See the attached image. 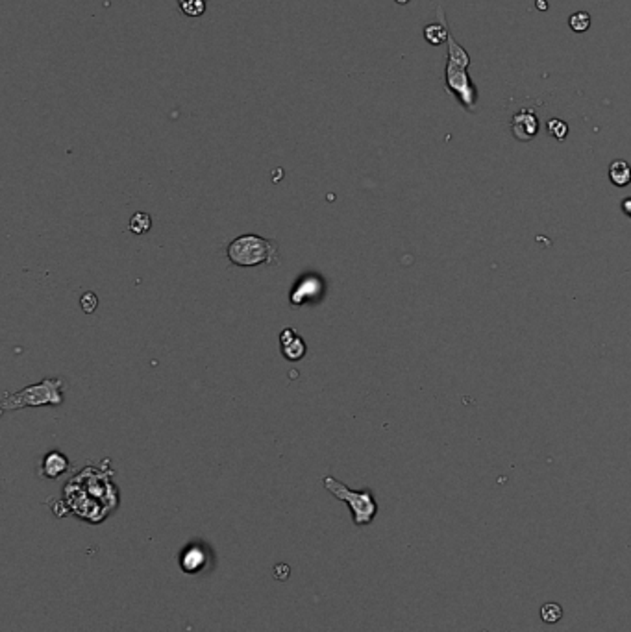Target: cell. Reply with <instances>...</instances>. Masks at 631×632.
I'll list each match as a JSON object with an SVG mask.
<instances>
[{"instance_id":"cell-1","label":"cell","mask_w":631,"mask_h":632,"mask_svg":"<svg viewBox=\"0 0 631 632\" xmlns=\"http://www.w3.org/2000/svg\"><path fill=\"white\" fill-rule=\"evenodd\" d=\"M109 460L102 466L87 464L65 486V503L81 520L98 523L119 503V490L113 485Z\"/></svg>"},{"instance_id":"cell-2","label":"cell","mask_w":631,"mask_h":632,"mask_svg":"<svg viewBox=\"0 0 631 632\" xmlns=\"http://www.w3.org/2000/svg\"><path fill=\"white\" fill-rule=\"evenodd\" d=\"M63 403V379L46 377L36 384L25 386L17 392L2 396V412L28 409V407H60Z\"/></svg>"},{"instance_id":"cell-3","label":"cell","mask_w":631,"mask_h":632,"mask_svg":"<svg viewBox=\"0 0 631 632\" xmlns=\"http://www.w3.org/2000/svg\"><path fill=\"white\" fill-rule=\"evenodd\" d=\"M226 255H228L230 263L235 267H243V269L261 267V264H276L280 259L278 246L272 241L260 237V235H252V233L234 238L228 244Z\"/></svg>"},{"instance_id":"cell-4","label":"cell","mask_w":631,"mask_h":632,"mask_svg":"<svg viewBox=\"0 0 631 632\" xmlns=\"http://www.w3.org/2000/svg\"><path fill=\"white\" fill-rule=\"evenodd\" d=\"M322 485H324V488L330 492L331 496L345 501L346 505H348L356 525H368L374 520L378 512V503L371 490H350L345 483L330 476L322 479Z\"/></svg>"},{"instance_id":"cell-5","label":"cell","mask_w":631,"mask_h":632,"mask_svg":"<svg viewBox=\"0 0 631 632\" xmlns=\"http://www.w3.org/2000/svg\"><path fill=\"white\" fill-rule=\"evenodd\" d=\"M444 83H446V91L452 93L461 102V106L465 109H468V112L476 109L478 89H476L474 81L468 76L467 67L456 65V63L446 61V67H444Z\"/></svg>"},{"instance_id":"cell-6","label":"cell","mask_w":631,"mask_h":632,"mask_svg":"<svg viewBox=\"0 0 631 632\" xmlns=\"http://www.w3.org/2000/svg\"><path fill=\"white\" fill-rule=\"evenodd\" d=\"M326 294V281L322 276L315 272L304 274L289 293L291 307H302L307 304H317L321 302L322 296Z\"/></svg>"},{"instance_id":"cell-7","label":"cell","mask_w":631,"mask_h":632,"mask_svg":"<svg viewBox=\"0 0 631 632\" xmlns=\"http://www.w3.org/2000/svg\"><path fill=\"white\" fill-rule=\"evenodd\" d=\"M280 351L289 363H298L307 354V346L295 329L285 328L280 333Z\"/></svg>"},{"instance_id":"cell-8","label":"cell","mask_w":631,"mask_h":632,"mask_svg":"<svg viewBox=\"0 0 631 632\" xmlns=\"http://www.w3.org/2000/svg\"><path fill=\"white\" fill-rule=\"evenodd\" d=\"M511 132L519 141H531L539 132V121L531 109H520L511 119Z\"/></svg>"},{"instance_id":"cell-9","label":"cell","mask_w":631,"mask_h":632,"mask_svg":"<svg viewBox=\"0 0 631 632\" xmlns=\"http://www.w3.org/2000/svg\"><path fill=\"white\" fill-rule=\"evenodd\" d=\"M208 564V551L204 549L202 546H193L185 547L180 555V567H182L183 573H199L200 570H204Z\"/></svg>"},{"instance_id":"cell-10","label":"cell","mask_w":631,"mask_h":632,"mask_svg":"<svg viewBox=\"0 0 631 632\" xmlns=\"http://www.w3.org/2000/svg\"><path fill=\"white\" fill-rule=\"evenodd\" d=\"M69 470V459L61 451H48L41 460V473L48 479H58Z\"/></svg>"},{"instance_id":"cell-11","label":"cell","mask_w":631,"mask_h":632,"mask_svg":"<svg viewBox=\"0 0 631 632\" xmlns=\"http://www.w3.org/2000/svg\"><path fill=\"white\" fill-rule=\"evenodd\" d=\"M439 22H432L424 28V39L430 43V45H443L444 41L448 39V34H450V28H448L446 17L443 13V8L439 6Z\"/></svg>"},{"instance_id":"cell-12","label":"cell","mask_w":631,"mask_h":632,"mask_svg":"<svg viewBox=\"0 0 631 632\" xmlns=\"http://www.w3.org/2000/svg\"><path fill=\"white\" fill-rule=\"evenodd\" d=\"M609 180L616 187H626L631 182V167L624 159H616L609 165Z\"/></svg>"},{"instance_id":"cell-13","label":"cell","mask_w":631,"mask_h":632,"mask_svg":"<svg viewBox=\"0 0 631 632\" xmlns=\"http://www.w3.org/2000/svg\"><path fill=\"white\" fill-rule=\"evenodd\" d=\"M446 45H448V61H450V63H456V65L467 67L468 69V65H470V56H468V52L465 51L463 46L456 41L452 32L448 34Z\"/></svg>"},{"instance_id":"cell-14","label":"cell","mask_w":631,"mask_h":632,"mask_svg":"<svg viewBox=\"0 0 631 632\" xmlns=\"http://www.w3.org/2000/svg\"><path fill=\"white\" fill-rule=\"evenodd\" d=\"M178 6L183 15L200 17L208 8V0H178Z\"/></svg>"},{"instance_id":"cell-15","label":"cell","mask_w":631,"mask_h":632,"mask_svg":"<svg viewBox=\"0 0 631 632\" xmlns=\"http://www.w3.org/2000/svg\"><path fill=\"white\" fill-rule=\"evenodd\" d=\"M152 228V218L148 217L147 213H135L132 218H130V231L135 233V235H142V233L150 231Z\"/></svg>"},{"instance_id":"cell-16","label":"cell","mask_w":631,"mask_h":632,"mask_svg":"<svg viewBox=\"0 0 631 632\" xmlns=\"http://www.w3.org/2000/svg\"><path fill=\"white\" fill-rule=\"evenodd\" d=\"M569 26L576 34H583L590 28V15L587 11H576L574 15H570Z\"/></svg>"},{"instance_id":"cell-17","label":"cell","mask_w":631,"mask_h":632,"mask_svg":"<svg viewBox=\"0 0 631 632\" xmlns=\"http://www.w3.org/2000/svg\"><path fill=\"white\" fill-rule=\"evenodd\" d=\"M540 617L545 623H557L563 617V608L557 603H546L545 607L540 608Z\"/></svg>"},{"instance_id":"cell-18","label":"cell","mask_w":631,"mask_h":632,"mask_svg":"<svg viewBox=\"0 0 631 632\" xmlns=\"http://www.w3.org/2000/svg\"><path fill=\"white\" fill-rule=\"evenodd\" d=\"M546 128H548V135L555 137L557 141H563L566 137V133H569V126H566L563 121H559V119H552V121H548V126Z\"/></svg>"},{"instance_id":"cell-19","label":"cell","mask_w":631,"mask_h":632,"mask_svg":"<svg viewBox=\"0 0 631 632\" xmlns=\"http://www.w3.org/2000/svg\"><path fill=\"white\" fill-rule=\"evenodd\" d=\"M80 304H81V309H84V313L91 314L93 311L97 309L98 298H97V296H95V293H86V294H84V296H81Z\"/></svg>"},{"instance_id":"cell-20","label":"cell","mask_w":631,"mask_h":632,"mask_svg":"<svg viewBox=\"0 0 631 632\" xmlns=\"http://www.w3.org/2000/svg\"><path fill=\"white\" fill-rule=\"evenodd\" d=\"M274 573H276V579L278 581H285L287 577H289V566H285V564H278L274 567Z\"/></svg>"},{"instance_id":"cell-21","label":"cell","mask_w":631,"mask_h":632,"mask_svg":"<svg viewBox=\"0 0 631 632\" xmlns=\"http://www.w3.org/2000/svg\"><path fill=\"white\" fill-rule=\"evenodd\" d=\"M622 211L626 213L627 217H631V196L626 198V200L622 202Z\"/></svg>"},{"instance_id":"cell-22","label":"cell","mask_w":631,"mask_h":632,"mask_svg":"<svg viewBox=\"0 0 631 632\" xmlns=\"http://www.w3.org/2000/svg\"><path fill=\"white\" fill-rule=\"evenodd\" d=\"M535 6H537L539 10H546V8H548V4H546V0H537V2H535Z\"/></svg>"},{"instance_id":"cell-23","label":"cell","mask_w":631,"mask_h":632,"mask_svg":"<svg viewBox=\"0 0 631 632\" xmlns=\"http://www.w3.org/2000/svg\"><path fill=\"white\" fill-rule=\"evenodd\" d=\"M398 4H407V2H409V0H397Z\"/></svg>"}]
</instances>
